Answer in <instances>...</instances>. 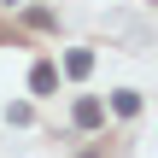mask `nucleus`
<instances>
[{"label": "nucleus", "mask_w": 158, "mask_h": 158, "mask_svg": "<svg viewBox=\"0 0 158 158\" xmlns=\"http://www.w3.org/2000/svg\"><path fill=\"white\" fill-rule=\"evenodd\" d=\"M100 123H106V106H100L94 94H88V100H76V129H100Z\"/></svg>", "instance_id": "1"}, {"label": "nucleus", "mask_w": 158, "mask_h": 158, "mask_svg": "<svg viewBox=\"0 0 158 158\" xmlns=\"http://www.w3.org/2000/svg\"><path fill=\"white\" fill-rule=\"evenodd\" d=\"M88 70H94V53H88V47L64 53V76H88Z\"/></svg>", "instance_id": "2"}, {"label": "nucleus", "mask_w": 158, "mask_h": 158, "mask_svg": "<svg viewBox=\"0 0 158 158\" xmlns=\"http://www.w3.org/2000/svg\"><path fill=\"white\" fill-rule=\"evenodd\" d=\"M53 82H59L53 64H35V70H29V88H35V94H53Z\"/></svg>", "instance_id": "3"}, {"label": "nucleus", "mask_w": 158, "mask_h": 158, "mask_svg": "<svg viewBox=\"0 0 158 158\" xmlns=\"http://www.w3.org/2000/svg\"><path fill=\"white\" fill-rule=\"evenodd\" d=\"M111 111H117V117H135V111H141V94H135V88H123V94L111 100Z\"/></svg>", "instance_id": "4"}, {"label": "nucleus", "mask_w": 158, "mask_h": 158, "mask_svg": "<svg viewBox=\"0 0 158 158\" xmlns=\"http://www.w3.org/2000/svg\"><path fill=\"white\" fill-rule=\"evenodd\" d=\"M12 6H23V0H12Z\"/></svg>", "instance_id": "5"}]
</instances>
